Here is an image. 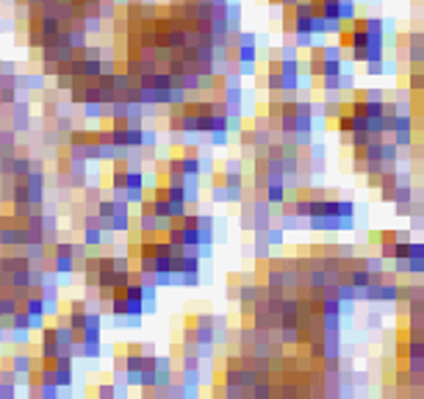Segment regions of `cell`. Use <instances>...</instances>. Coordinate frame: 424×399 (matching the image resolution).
Listing matches in <instances>:
<instances>
[{"mask_svg":"<svg viewBox=\"0 0 424 399\" xmlns=\"http://www.w3.org/2000/svg\"><path fill=\"white\" fill-rule=\"evenodd\" d=\"M80 233H84V244H86V247H100L103 236H106L100 228H92V225H84V228H80Z\"/></svg>","mask_w":424,"mask_h":399,"instance_id":"7a4b0ae2","label":"cell"},{"mask_svg":"<svg viewBox=\"0 0 424 399\" xmlns=\"http://www.w3.org/2000/svg\"><path fill=\"white\" fill-rule=\"evenodd\" d=\"M352 172L355 175H366V158H352Z\"/></svg>","mask_w":424,"mask_h":399,"instance_id":"9c48e42d","label":"cell"},{"mask_svg":"<svg viewBox=\"0 0 424 399\" xmlns=\"http://www.w3.org/2000/svg\"><path fill=\"white\" fill-rule=\"evenodd\" d=\"M366 72L369 75H382V72H386V58H382V61H366Z\"/></svg>","mask_w":424,"mask_h":399,"instance_id":"52a82bcc","label":"cell"},{"mask_svg":"<svg viewBox=\"0 0 424 399\" xmlns=\"http://www.w3.org/2000/svg\"><path fill=\"white\" fill-rule=\"evenodd\" d=\"M53 78H56V84H53V89H56V92H70V86H72V75H53Z\"/></svg>","mask_w":424,"mask_h":399,"instance_id":"8992f818","label":"cell"},{"mask_svg":"<svg viewBox=\"0 0 424 399\" xmlns=\"http://www.w3.org/2000/svg\"><path fill=\"white\" fill-rule=\"evenodd\" d=\"M17 383H3L0 380V399H9V396H14L17 394V388H14Z\"/></svg>","mask_w":424,"mask_h":399,"instance_id":"ba28073f","label":"cell"},{"mask_svg":"<svg viewBox=\"0 0 424 399\" xmlns=\"http://www.w3.org/2000/svg\"><path fill=\"white\" fill-rule=\"evenodd\" d=\"M283 197H286V183H283V181H266V186H264V200L272 205V208H277V205L283 203Z\"/></svg>","mask_w":424,"mask_h":399,"instance_id":"6da1fadb","label":"cell"},{"mask_svg":"<svg viewBox=\"0 0 424 399\" xmlns=\"http://www.w3.org/2000/svg\"><path fill=\"white\" fill-rule=\"evenodd\" d=\"M366 325H369V327H380V325H382L380 313H377V311H372V313H369V319H366Z\"/></svg>","mask_w":424,"mask_h":399,"instance_id":"30bf717a","label":"cell"},{"mask_svg":"<svg viewBox=\"0 0 424 399\" xmlns=\"http://www.w3.org/2000/svg\"><path fill=\"white\" fill-rule=\"evenodd\" d=\"M89 394H97L103 399H114L117 396V385H111V383H97L94 388H89Z\"/></svg>","mask_w":424,"mask_h":399,"instance_id":"277c9868","label":"cell"},{"mask_svg":"<svg viewBox=\"0 0 424 399\" xmlns=\"http://www.w3.org/2000/svg\"><path fill=\"white\" fill-rule=\"evenodd\" d=\"M175 283L177 286H200V272H177Z\"/></svg>","mask_w":424,"mask_h":399,"instance_id":"5b68a950","label":"cell"},{"mask_svg":"<svg viewBox=\"0 0 424 399\" xmlns=\"http://www.w3.org/2000/svg\"><path fill=\"white\" fill-rule=\"evenodd\" d=\"M269 6H275V9H280V0H269Z\"/></svg>","mask_w":424,"mask_h":399,"instance_id":"8fae6325","label":"cell"},{"mask_svg":"<svg viewBox=\"0 0 424 399\" xmlns=\"http://www.w3.org/2000/svg\"><path fill=\"white\" fill-rule=\"evenodd\" d=\"M19 100V89L17 86H0V106L9 108Z\"/></svg>","mask_w":424,"mask_h":399,"instance_id":"3957f363","label":"cell"}]
</instances>
